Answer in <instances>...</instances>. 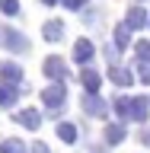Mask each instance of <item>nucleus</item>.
<instances>
[{"instance_id":"obj_1","label":"nucleus","mask_w":150,"mask_h":153,"mask_svg":"<svg viewBox=\"0 0 150 153\" xmlns=\"http://www.w3.org/2000/svg\"><path fill=\"white\" fill-rule=\"evenodd\" d=\"M42 102H45V108L51 115L64 112V105H67V86L64 83H48L45 89H42Z\"/></svg>"},{"instance_id":"obj_2","label":"nucleus","mask_w":150,"mask_h":153,"mask_svg":"<svg viewBox=\"0 0 150 153\" xmlns=\"http://www.w3.org/2000/svg\"><path fill=\"white\" fill-rule=\"evenodd\" d=\"M42 74L51 80V83H64V76H67V61L61 54H48L45 61H42Z\"/></svg>"},{"instance_id":"obj_3","label":"nucleus","mask_w":150,"mask_h":153,"mask_svg":"<svg viewBox=\"0 0 150 153\" xmlns=\"http://www.w3.org/2000/svg\"><path fill=\"white\" fill-rule=\"evenodd\" d=\"M0 45L22 54V51H29V38L22 32H16V29H10V26H0Z\"/></svg>"},{"instance_id":"obj_4","label":"nucleus","mask_w":150,"mask_h":153,"mask_svg":"<svg viewBox=\"0 0 150 153\" xmlns=\"http://www.w3.org/2000/svg\"><path fill=\"white\" fill-rule=\"evenodd\" d=\"M109 108H112V102H102L99 96H86L83 93V115H90V118H105Z\"/></svg>"},{"instance_id":"obj_5","label":"nucleus","mask_w":150,"mask_h":153,"mask_svg":"<svg viewBox=\"0 0 150 153\" xmlns=\"http://www.w3.org/2000/svg\"><path fill=\"white\" fill-rule=\"evenodd\" d=\"M93 57H96V45L90 42V38H77V42H74V61L86 67Z\"/></svg>"},{"instance_id":"obj_6","label":"nucleus","mask_w":150,"mask_h":153,"mask_svg":"<svg viewBox=\"0 0 150 153\" xmlns=\"http://www.w3.org/2000/svg\"><path fill=\"white\" fill-rule=\"evenodd\" d=\"M112 112L122 118V121H134V99L131 96H115L112 99Z\"/></svg>"},{"instance_id":"obj_7","label":"nucleus","mask_w":150,"mask_h":153,"mask_svg":"<svg viewBox=\"0 0 150 153\" xmlns=\"http://www.w3.org/2000/svg\"><path fill=\"white\" fill-rule=\"evenodd\" d=\"M125 22H128V29H144V26H150V13L137 3V7H128V16H125Z\"/></svg>"},{"instance_id":"obj_8","label":"nucleus","mask_w":150,"mask_h":153,"mask_svg":"<svg viewBox=\"0 0 150 153\" xmlns=\"http://www.w3.org/2000/svg\"><path fill=\"white\" fill-rule=\"evenodd\" d=\"M80 83H83V93L86 96H96L99 86H102V76L96 74L93 67H83V70H80Z\"/></svg>"},{"instance_id":"obj_9","label":"nucleus","mask_w":150,"mask_h":153,"mask_svg":"<svg viewBox=\"0 0 150 153\" xmlns=\"http://www.w3.org/2000/svg\"><path fill=\"white\" fill-rule=\"evenodd\" d=\"M42 38L51 42V45H57L64 38V19H48L45 26H42Z\"/></svg>"},{"instance_id":"obj_10","label":"nucleus","mask_w":150,"mask_h":153,"mask_svg":"<svg viewBox=\"0 0 150 153\" xmlns=\"http://www.w3.org/2000/svg\"><path fill=\"white\" fill-rule=\"evenodd\" d=\"M0 80H3V86H16L19 80H22V67L3 61V64H0Z\"/></svg>"},{"instance_id":"obj_11","label":"nucleus","mask_w":150,"mask_h":153,"mask_svg":"<svg viewBox=\"0 0 150 153\" xmlns=\"http://www.w3.org/2000/svg\"><path fill=\"white\" fill-rule=\"evenodd\" d=\"M13 118H16V124H22L29 131H35L38 124H42V112H38V108H22V112H16Z\"/></svg>"},{"instance_id":"obj_12","label":"nucleus","mask_w":150,"mask_h":153,"mask_svg":"<svg viewBox=\"0 0 150 153\" xmlns=\"http://www.w3.org/2000/svg\"><path fill=\"white\" fill-rule=\"evenodd\" d=\"M109 80H112L115 86H122V89H125V86L134 83V74L128 70V67H109Z\"/></svg>"},{"instance_id":"obj_13","label":"nucleus","mask_w":150,"mask_h":153,"mask_svg":"<svg viewBox=\"0 0 150 153\" xmlns=\"http://www.w3.org/2000/svg\"><path fill=\"white\" fill-rule=\"evenodd\" d=\"M0 153H32V147H26L19 137H0Z\"/></svg>"},{"instance_id":"obj_14","label":"nucleus","mask_w":150,"mask_h":153,"mask_svg":"<svg viewBox=\"0 0 150 153\" xmlns=\"http://www.w3.org/2000/svg\"><path fill=\"white\" fill-rule=\"evenodd\" d=\"M128 45H131V29L128 22H122V26H115V51H128Z\"/></svg>"},{"instance_id":"obj_15","label":"nucleus","mask_w":150,"mask_h":153,"mask_svg":"<svg viewBox=\"0 0 150 153\" xmlns=\"http://www.w3.org/2000/svg\"><path fill=\"white\" fill-rule=\"evenodd\" d=\"M54 134H57L64 143H77V124H70V121H57Z\"/></svg>"},{"instance_id":"obj_16","label":"nucleus","mask_w":150,"mask_h":153,"mask_svg":"<svg viewBox=\"0 0 150 153\" xmlns=\"http://www.w3.org/2000/svg\"><path fill=\"white\" fill-rule=\"evenodd\" d=\"M125 121H115V124H109V128H105V140L109 143H122L125 140Z\"/></svg>"},{"instance_id":"obj_17","label":"nucleus","mask_w":150,"mask_h":153,"mask_svg":"<svg viewBox=\"0 0 150 153\" xmlns=\"http://www.w3.org/2000/svg\"><path fill=\"white\" fill-rule=\"evenodd\" d=\"M16 99H19V93L13 89V86H0V105H3V108H10Z\"/></svg>"},{"instance_id":"obj_18","label":"nucleus","mask_w":150,"mask_h":153,"mask_svg":"<svg viewBox=\"0 0 150 153\" xmlns=\"http://www.w3.org/2000/svg\"><path fill=\"white\" fill-rule=\"evenodd\" d=\"M0 13L3 16H19V0H0Z\"/></svg>"},{"instance_id":"obj_19","label":"nucleus","mask_w":150,"mask_h":153,"mask_svg":"<svg viewBox=\"0 0 150 153\" xmlns=\"http://www.w3.org/2000/svg\"><path fill=\"white\" fill-rule=\"evenodd\" d=\"M134 54H137V61L150 64V42H137V45H134Z\"/></svg>"},{"instance_id":"obj_20","label":"nucleus","mask_w":150,"mask_h":153,"mask_svg":"<svg viewBox=\"0 0 150 153\" xmlns=\"http://www.w3.org/2000/svg\"><path fill=\"white\" fill-rule=\"evenodd\" d=\"M134 74H137V80H141V83H147V86H150V64L137 61V64H134Z\"/></svg>"},{"instance_id":"obj_21","label":"nucleus","mask_w":150,"mask_h":153,"mask_svg":"<svg viewBox=\"0 0 150 153\" xmlns=\"http://www.w3.org/2000/svg\"><path fill=\"white\" fill-rule=\"evenodd\" d=\"M32 153H51V150H48V143H42V140H35V143H32Z\"/></svg>"},{"instance_id":"obj_22","label":"nucleus","mask_w":150,"mask_h":153,"mask_svg":"<svg viewBox=\"0 0 150 153\" xmlns=\"http://www.w3.org/2000/svg\"><path fill=\"white\" fill-rule=\"evenodd\" d=\"M83 3H86V0H64V7H67V10H80Z\"/></svg>"},{"instance_id":"obj_23","label":"nucleus","mask_w":150,"mask_h":153,"mask_svg":"<svg viewBox=\"0 0 150 153\" xmlns=\"http://www.w3.org/2000/svg\"><path fill=\"white\" fill-rule=\"evenodd\" d=\"M38 3H45V7H54V3H64V0H38Z\"/></svg>"},{"instance_id":"obj_24","label":"nucleus","mask_w":150,"mask_h":153,"mask_svg":"<svg viewBox=\"0 0 150 153\" xmlns=\"http://www.w3.org/2000/svg\"><path fill=\"white\" fill-rule=\"evenodd\" d=\"M137 3H141V0H137Z\"/></svg>"},{"instance_id":"obj_25","label":"nucleus","mask_w":150,"mask_h":153,"mask_svg":"<svg viewBox=\"0 0 150 153\" xmlns=\"http://www.w3.org/2000/svg\"><path fill=\"white\" fill-rule=\"evenodd\" d=\"M147 140H150V137H147Z\"/></svg>"}]
</instances>
